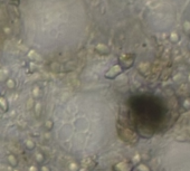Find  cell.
<instances>
[{"mask_svg": "<svg viewBox=\"0 0 190 171\" xmlns=\"http://www.w3.org/2000/svg\"><path fill=\"white\" fill-rule=\"evenodd\" d=\"M42 170H43V171H49V169H48L47 167H43V169H42Z\"/></svg>", "mask_w": 190, "mask_h": 171, "instance_id": "277c9868", "label": "cell"}, {"mask_svg": "<svg viewBox=\"0 0 190 171\" xmlns=\"http://www.w3.org/2000/svg\"><path fill=\"white\" fill-rule=\"evenodd\" d=\"M70 170H76V164H75V163H72V164H70Z\"/></svg>", "mask_w": 190, "mask_h": 171, "instance_id": "3957f363", "label": "cell"}, {"mask_svg": "<svg viewBox=\"0 0 190 171\" xmlns=\"http://www.w3.org/2000/svg\"><path fill=\"white\" fill-rule=\"evenodd\" d=\"M81 171H84V170H81Z\"/></svg>", "mask_w": 190, "mask_h": 171, "instance_id": "52a82bcc", "label": "cell"}, {"mask_svg": "<svg viewBox=\"0 0 190 171\" xmlns=\"http://www.w3.org/2000/svg\"><path fill=\"white\" fill-rule=\"evenodd\" d=\"M30 171H38V170H37V169H36V168H34V167H31V168H30Z\"/></svg>", "mask_w": 190, "mask_h": 171, "instance_id": "5b68a950", "label": "cell"}, {"mask_svg": "<svg viewBox=\"0 0 190 171\" xmlns=\"http://www.w3.org/2000/svg\"><path fill=\"white\" fill-rule=\"evenodd\" d=\"M15 171H19V170H15Z\"/></svg>", "mask_w": 190, "mask_h": 171, "instance_id": "8992f818", "label": "cell"}, {"mask_svg": "<svg viewBox=\"0 0 190 171\" xmlns=\"http://www.w3.org/2000/svg\"><path fill=\"white\" fill-rule=\"evenodd\" d=\"M36 159H38V161H42L43 160V156L40 153H38V154H37V157H36Z\"/></svg>", "mask_w": 190, "mask_h": 171, "instance_id": "7a4b0ae2", "label": "cell"}, {"mask_svg": "<svg viewBox=\"0 0 190 171\" xmlns=\"http://www.w3.org/2000/svg\"><path fill=\"white\" fill-rule=\"evenodd\" d=\"M9 161H11V162H12V166H16V159L12 156L9 157Z\"/></svg>", "mask_w": 190, "mask_h": 171, "instance_id": "6da1fadb", "label": "cell"}]
</instances>
